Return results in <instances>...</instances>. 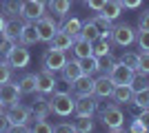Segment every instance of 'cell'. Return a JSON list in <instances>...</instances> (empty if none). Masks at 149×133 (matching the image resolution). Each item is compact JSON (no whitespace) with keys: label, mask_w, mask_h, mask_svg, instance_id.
I'll use <instances>...</instances> for the list:
<instances>
[{"label":"cell","mask_w":149,"mask_h":133,"mask_svg":"<svg viewBox=\"0 0 149 133\" xmlns=\"http://www.w3.org/2000/svg\"><path fill=\"white\" fill-rule=\"evenodd\" d=\"M96 111H100V120L105 124L109 131L118 133L125 129V113L120 111V104L111 102V104H107V107H100L98 102H96Z\"/></svg>","instance_id":"obj_1"},{"label":"cell","mask_w":149,"mask_h":133,"mask_svg":"<svg viewBox=\"0 0 149 133\" xmlns=\"http://www.w3.org/2000/svg\"><path fill=\"white\" fill-rule=\"evenodd\" d=\"M74 104H76V100L71 98V93L60 91V89H56V91H54V95H51V100H49L51 113L60 115V118H67V115L74 113Z\"/></svg>","instance_id":"obj_2"},{"label":"cell","mask_w":149,"mask_h":133,"mask_svg":"<svg viewBox=\"0 0 149 133\" xmlns=\"http://www.w3.org/2000/svg\"><path fill=\"white\" fill-rule=\"evenodd\" d=\"M7 118H9V122H11V131L18 127H25V124H29L31 115H33V111H31V107H22V104H11V107L5 111Z\"/></svg>","instance_id":"obj_3"},{"label":"cell","mask_w":149,"mask_h":133,"mask_svg":"<svg viewBox=\"0 0 149 133\" xmlns=\"http://www.w3.org/2000/svg\"><path fill=\"white\" fill-rule=\"evenodd\" d=\"M5 60L9 62L11 69H25L27 64H29L31 56H29V49H27L25 44H16V47L5 56Z\"/></svg>","instance_id":"obj_4"},{"label":"cell","mask_w":149,"mask_h":133,"mask_svg":"<svg viewBox=\"0 0 149 133\" xmlns=\"http://www.w3.org/2000/svg\"><path fill=\"white\" fill-rule=\"evenodd\" d=\"M111 38L118 47H129V44L136 42V29L131 25H127V22L125 25H116L111 29Z\"/></svg>","instance_id":"obj_5"},{"label":"cell","mask_w":149,"mask_h":133,"mask_svg":"<svg viewBox=\"0 0 149 133\" xmlns=\"http://www.w3.org/2000/svg\"><path fill=\"white\" fill-rule=\"evenodd\" d=\"M65 62H67V58H65V51L60 49H54V47H49V51H45L42 56V69L47 71H60L62 67H65Z\"/></svg>","instance_id":"obj_6"},{"label":"cell","mask_w":149,"mask_h":133,"mask_svg":"<svg viewBox=\"0 0 149 133\" xmlns=\"http://www.w3.org/2000/svg\"><path fill=\"white\" fill-rule=\"evenodd\" d=\"M33 25H36V31H38V40H42V42H51V38L58 31V27L51 16H40Z\"/></svg>","instance_id":"obj_7"},{"label":"cell","mask_w":149,"mask_h":133,"mask_svg":"<svg viewBox=\"0 0 149 133\" xmlns=\"http://www.w3.org/2000/svg\"><path fill=\"white\" fill-rule=\"evenodd\" d=\"M58 89V80H56V73L54 71H38L36 73V91H40V93H54Z\"/></svg>","instance_id":"obj_8"},{"label":"cell","mask_w":149,"mask_h":133,"mask_svg":"<svg viewBox=\"0 0 149 133\" xmlns=\"http://www.w3.org/2000/svg\"><path fill=\"white\" fill-rule=\"evenodd\" d=\"M107 76L113 80V84H129L131 78H134V69H129L127 64H123L120 60H116L113 67L107 71Z\"/></svg>","instance_id":"obj_9"},{"label":"cell","mask_w":149,"mask_h":133,"mask_svg":"<svg viewBox=\"0 0 149 133\" xmlns=\"http://www.w3.org/2000/svg\"><path fill=\"white\" fill-rule=\"evenodd\" d=\"M20 89H18V82H5L0 84V102L5 104V107H11V104H16V102H20Z\"/></svg>","instance_id":"obj_10"},{"label":"cell","mask_w":149,"mask_h":133,"mask_svg":"<svg viewBox=\"0 0 149 133\" xmlns=\"http://www.w3.org/2000/svg\"><path fill=\"white\" fill-rule=\"evenodd\" d=\"M20 16L29 22H36L40 16H45V5L38 2V0H22V9H20Z\"/></svg>","instance_id":"obj_11"},{"label":"cell","mask_w":149,"mask_h":133,"mask_svg":"<svg viewBox=\"0 0 149 133\" xmlns=\"http://www.w3.org/2000/svg\"><path fill=\"white\" fill-rule=\"evenodd\" d=\"M74 113L78 118H91L96 113V100H93V95H78V100L74 104Z\"/></svg>","instance_id":"obj_12"},{"label":"cell","mask_w":149,"mask_h":133,"mask_svg":"<svg viewBox=\"0 0 149 133\" xmlns=\"http://www.w3.org/2000/svg\"><path fill=\"white\" fill-rule=\"evenodd\" d=\"M113 87H116L113 80L107 73H102V76H98L93 80V95H98V98H111Z\"/></svg>","instance_id":"obj_13"},{"label":"cell","mask_w":149,"mask_h":133,"mask_svg":"<svg viewBox=\"0 0 149 133\" xmlns=\"http://www.w3.org/2000/svg\"><path fill=\"white\" fill-rule=\"evenodd\" d=\"M36 100H33V104H31V111H33V115H36V120H47V115L51 113V107H49V100L45 98V93H40V91H36Z\"/></svg>","instance_id":"obj_14"},{"label":"cell","mask_w":149,"mask_h":133,"mask_svg":"<svg viewBox=\"0 0 149 133\" xmlns=\"http://www.w3.org/2000/svg\"><path fill=\"white\" fill-rule=\"evenodd\" d=\"M60 73H62V80L67 84H71L74 80H78V78L82 76V67H80V60L76 58V60H67L65 62V67L60 69Z\"/></svg>","instance_id":"obj_15"},{"label":"cell","mask_w":149,"mask_h":133,"mask_svg":"<svg viewBox=\"0 0 149 133\" xmlns=\"http://www.w3.org/2000/svg\"><path fill=\"white\" fill-rule=\"evenodd\" d=\"M71 87H74L76 95H93V78L87 76V73H82L78 80L71 82Z\"/></svg>","instance_id":"obj_16"},{"label":"cell","mask_w":149,"mask_h":133,"mask_svg":"<svg viewBox=\"0 0 149 133\" xmlns=\"http://www.w3.org/2000/svg\"><path fill=\"white\" fill-rule=\"evenodd\" d=\"M18 42L25 44V47L40 42V40H38V31H36V25H33V22L27 20L25 25H22V31H20V36H18Z\"/></svg>","instance_id":"obj_17"},{"label":"cell","mask_w":149,"mask_h":133,"mask_svg":"<svg viewBox=\"0 0 149 133\" xmlns=\"http://www.w3.org/2000/svg\"><path fill=\"white\" fill-rule=\"evenodd\" d=\"M71 51H74V56L78 58V60H80V58L91 56V40L82 38V36H76L74 44H71Z\"/></svg>","instance_id":"obj_18"},{"label":"cell","mask_w":149,"mask_h":133,"mask_svg":"<svg viewBox=\"0 0 149 133\" xmlns=\"http://www.w3.org/2000/svg\"><path fill=\"white\" fill-rule=\"evenodd\" d=\"M131 98H134V91H131L129 84H116L111 91V100L116 102V104H127V102H131Z\"/></svg>","instance_id":"obj_19"},{"label":"cell","mask_w":149,"mask_h":133,"mask_svg":"<svg viewBox=\"0 0 149 133\" xmlns=\"http://www.w3.org/2000/svg\"><path fill=\"white\" fill-rule=\"evenodd\" d=\"M71 44H74V36H69V33L60 31V29H58V31H56V36L51 38V47H54V49L69 51V49H71Z\"/></svg>","instance_id":"obj_20"},{"label":"cell","mask_w":149,"mask_h":133,"mask_svg":"<svg viewBox=\"0 0 149 133\" xmlns=\"http://www.w3.org/2000/svg\"><path fill=\"white\" fill-rule=\"evenodd\" d=\"M47 9H49L54 16H58V18H65L69 13V9H71V0H49V2H47Z\"/></svg>","instance_id":"obj_21"},{"label":"cell","mask_w":149,"mask_h":133,"mask_svg":"<svg viewBox=\"0 0 149 133\" xmlns=\"http://www.w3.org/2000/svg\"><path fill=\"white\" fill-rule=\"evenodd\" d=\"M91 53L96 58H105V56H109L111 53V44H109V38H96L91 42Z\"/></svg>","instance_id":"obj_22"},{"label":"cell","mask_w":149,"mask_h":133,"mask_svg":"<svg viewBox=\"0 0 149 133\" xmlns=\"http://www.w3.org/2000/svg\"><path fill=\"white\" fill-rule=\"evenodd\" d=\"M80 67H82V73H87V76L100 73V58H96L93 53L87 58H80Z\"/></svg>","instance_id":"obj_23"},{"label":"cell","mask_w":149,"mask_h":133,"mask_svg":"<svg viewBox=\"0 0 149 133\" xmlns=\"http://www.w3.org/2000/svg\"><path fill=\"white\" fill-rule=\"evenodd\" d=\"M93 25H96V29H98V33L100 36H102V38H109V36H111V29H113V20H109V18H105V16H102V13H100V16H93Z\"/></svg>","instance_id":"obj_24"},{"label":"cell","mask_w":149,"mask_h":133,"mask_svg":"<svg viewBox=\"0 0 149 133\" xmlns=\"http://www.w3.org/2000/svg\"><path fill=\"white\" fill-rule=\"evenodd\" d=\"M98 13H102V16H105V18H109V20H116L120 13H123V7H120L118 0H107Z\"/></svg>","instance_id":"obj_25"},{"label":"cell","mask_w":149,"mask_h":133,"mask_svg":"<svg viewBox=\"0 0 149 133\" xmlns=\"http://www.w3.org/2000/svg\"><path fill=\"white\" fill-rule=\"evenodd\" d=\"M22 25H25V22H22V20H18V16H13V18H9L5 22V36H11V38H18L20 36V31H22Z\"/></svg>","instance_id":"obj_26"},{"label":"cell","mask_w":149,"mask_h":133,"mask_svg":"<svg viewBox=\"0 0 149 133\" xmlns=\"http://www.w3.org/2000/svg\"><path fill=\"white\" fill-rule=\"evenodd\" d=\"M80 27H82L80 18H65V22L60 25V31H65V33L76 38V36H80Z\"/></svg>","instance_id":"obj_27"},{"label":"cell","mask_w":149,"mask_h":133,"mask_svg":"<svg viewBox=\"0 0 149 133\" xmlns=\"http://www.w3.org/2000/svg\"><path fill=\"white\" fill-rule=\"evenodd\" d=\"M18 89H20V93H36V73L22 76L18 82Z\"/></svg>","instance_id":"obj_28"},{"label":"cell","mask_w":149,"mask_h":133,"mask_svg":"<svg viewBox=\"0 0 149 133\" xmlns=\"http://www.w3.org/2000/svg\"><path fill=\"white\" fill-rule=\"evenodd\" d=\"M129 87H131V91H134V93H136V91H143V89H149V78L145 76V73L134 71V78H131Z\"/></svg>","instance_id":"obj_29"},{"label":"cell","mask_w":149,"mask_h":133,"mask_svg":"<svg viewBox=\"0 0 149 133\" xmlns=\"http://www.w3.org/2000/svg\"><path fill=\"white\" fill-rule=\"evenodd\" d=\"M20 9H22V0H2V13H7L9 18L20 16Z\"/></svg>","instance_id":"obj_30"},{"label":"cell","mask_w":149,"mask_h":133,"mask_svg":"<svg viewBox=\"0 0 149 133\" xmlns=\"http://www.w3.org/2000/svg\"><path fill=\"white\" fill-rule=\"evenodd\" d=\"M80 36L82 38H87V40H96V38H100V33H98V29H96V25H93V20H87V22H82V27H80Z\"/></svg>","instance_id":"obj_31"},{"label":"cell","mask_w":149,"mask_h":133,"mask_svg":"<svg viewBox=\"0 0 149 133\" xmlns=\"http://www.w3.org/2000/svg\"><path fill=\"white\" fill-rule=\"evenodd\" d=\"M131 102H134L136 107H140V109H149V89L136 91V93H134V98H131Z\"/></svg>","instance_id":"obj_32"},{"label":"cell","mask_w":149,"mask_h":133,"mask_svg":"<svg viewBox=\"0 0 149 133\" xmlns=\"http://www.w3.org/2000/svg\"><path fill=\"white\" fill-rule=\"evenodd\" d=\"M120 62L127 64L129 69L138 71V62H140V56H138V53H134V51H127V53H123V56H120Z\"/></svg>","instance_id":"obj_33"},{"label":"cell","mask_w":149,"mask_h":133,"mask_svg":"<svg viewBox=\"0 0 149 133\" xmlns=\"http://www.w3.org/2000/svg\"><path fill=\"white\" fill-rule=\"evenodd\" d=\"M18 44V38H11V36H5V33H0V53H9Z\"/></svg>","instance_id":"obj_34"},{"label":"cell","mask_w":149,"mask_h":133,"mask_svg":"<svg viewBox=\"0 0 149 133\" xmlns=\"http://www.w3.org/2000/svg\"><path fill=\"white\" fill-rule=\"evenodd\" d=\"M74 129H76L78 133H89V131H93L91 118H78V120H76V124H74Z\"/></svg>","instance_id":"obj_35"},{"label":"cell","mask_w":149,"mask_h":133,"mask_svg":"<svg viewBox=\"0 0 149 133\" xmlns=\"http://www.w3.org/2000/svg\"><path fill=\"white\" fill-rule=\"evenodd\" d=\"M140 62H138V73H145L149 76V51H140Z\"/></svg>","instance_id":"obj_36"},{"label":"cell","mask_w":149,"mask_h":133,"mask_svg":"<svg viewBox=\"0 0 149 133\" xmlns=\"http://www.w3.org/2000/svg\"><path fill=\"white\" fill-rule=\"evenodd\" d=\"M31 131H36V133H54V127H51L47 120H36V124L31 127Z\"/></svg>","instance_id":"obj_37"},{"label":"cell","mask_w":149,"mask_h":133,"mask_svg":"<svg viewBox=\"0 0 149 133\" xmlns=\"http://www.w3.org/2000/svg\"><path fill=\"white\" fill-rule=\"evenodd\" d=\"M11 80V67H9V62H0V84H5Z\"/></svg>","instance_id":"obj_38"},{"label":"cell","mask_w":149,"mask_h":133,"mask_svg":"<svg viewBox=\"0 0 149 133\" xmlns=\"http://www.w3.org/2000/svg\"><path fill=\"white\" fill-rule=\"evenodd\" d=\"M136 40H138V47L143 51H149V31H138Z\"/></svg>","instance_id":"obj_39"},{"label":"cell","mask_w":149,"mask_h":133,"mask_svg":"<svg viewBox=\"0 0 149 133\" xmlns=\"http://www.w3.org/2000/svg\"><path fill=\"white\" fill-rule=\"evenodd\" d=\"M138 31H149V9L143 11L138 18Z\"/></svg>","instance_id":"obj_40"},{"label":"cell","mask_w":149,"mask_h":133,"mask_svg":"<svg viewBox=\"0 0 149 133\" xmlns=\"http://www.w3.org/2000/svg\"><path fill=\"white\" fill-rule=\"evenodd\" d=\"M120 7L123 9H138V7L143 5V0H118Z\"/></svg>","instance_id":"obj_41"},{"label":"cell","mask_w":149,"mask_h":133,"mask_svg":"<svg viewBox=\"0 0 149 133\" xmlns=\"http://www.w3.org/2000/svg\"><path fill=\"white\" fill-rule=\"evenodd\" d=\"M113 62H116V58H111V53H109V56H105V62H100V71H102V73H107V71L113 67Z\"/></svg>","instance_id":"obj_42"},{"label":"cell","mask_w":149,"mask_h":133,"mask_svg":"<svg viewBox=\"0 0 149 133\" xmlns=\"http://www.w3.org/2000/svg\"><path fill=\"white\" fill-rule=\"evenodd\" d=\"M0 131H11V122H9V118H7L5 111L0 113Z\"/></svg>","instance_id":"obj_43"},{"label":"cell","mask_w":149,"mask_h":133,"mask_svg":"<svg viewBox=\"0 0 149 133\" xmlns=\"http://www.w3.org/2000/svg\"><path fill=\"white\" fill-rule=\"evenodd\" d=\"M54 131H58V133H69V131H76V129H74V124L62 122V124H56V127H54Z\"/></svg>","instance_id":"obj_44"},{"label":"cell","mask_w":149,"mask_h":133,"mask_svg":"<svg viewBox=\"0 0 149 133\" xmlns=\"http://www.w3.org/2000/svg\"><path fill=\"white\" fill-rule=\"evenodd\" d=\"M129 131H134V133H140V131H147V129H145V124H143V122H140V120L136 118V120H134V122L129 124Z\"/></svg>","instance_id":"obj_45"},{"label":"cell","mask_w":149,"mask_h":133,"mask_svg":"<svg viewBox=\"0 0 149 133\" xmlns=\"http://www.w3.org/2000/svg\"><path fill=\"white\" fill-rule=\"evenodd\" d=\"M105 2H107V0H87V5H89V9H91V11H100Z\"/></svg>","instance_id":"obj_46"},{"label":"cell","mask_w":149,"mask_h":133,"mask_svg":"<svg viewBox=\"0 0 149 133\" xmlns=\"http://www.w3.org/2000/svg\"><path fill=\"white\" fill-rule=\"evenodd\" d=\"M138 120L143 122V124H145V129L149 131V109H143V111L138 113Z\"/></svg>","instance_id":"obj_47"},{"label":"cell","mask_w":149,"mask_h":133,"mask_svg":"<svg viewBox=\"0 0 149 133\" xmlns=\"http://www.w3.org/2000/svg\"><path fill=\"white\" fill-rule=\"evenodd\" d=\"M5 22H7V20H5V16H2V13H0V33L5 31Z\"/></svg>","instance_id":"obj_48"},{"label":"cell","mask_w":149,"mask_h":133,"mask_svg":"<svg viewBox=\"0 0 149 133\" xmlns=\"http://www.w3.org/2000/svg\"><path fill=\"white\" fill-rule=\"evenodd\" d=\"M2 111H5V104H2V102H0V113H2Z\"/></svg>","instance_id":"obj_49"},{"label":"cell","mask_w":149,"mask_h":133,"mask_svg":"<svg viewBox=\"0 0 149 133\" xmlns=\"http://www.w3.org/2000/svg\"><path fill=\"white\" fill-rule=\"evenodd\" d=\"M85 2H87V0H85Z\"/></svg>","instance_id":"obj_50"}]
</instances>
